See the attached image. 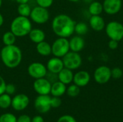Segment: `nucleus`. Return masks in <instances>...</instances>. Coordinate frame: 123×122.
<instances>
[{"mask_svg": "<svg viewBox=\"0 0 123 122\" xmlns=\"http://www.w3.org/2000/svg\"><path fill=\"white\" fill-rule=\"evenodd\" d=\"M76 23L68 15L61 14L53 18L51 27L54 34L58 37L68 38L74 33Z\"/></svg>", "mask_w": 123, "mask_h": 122, "instance_id": "f257e3e1", "label": "nucleus"}, {"mask_svg": "<svg viewBox=\"0 0 123 122\" xmlns=\"http://www.w3.org/2000/svg\"><path fill=\"white\" fill-rule=\"evenodd\" d=\"M0 52V59L6 68L12 69L20 65L22 60V52L18 46L15 45L8 46L4 45Z\"/></svg>", "mask_w": 123, "mask_h": 122, "instance_id": "f03ea898", "label": "nucleus"}, {"mask_svg": "<svg viewBox=\"0 0 123 122\" xmlns=\"http://www.w3.org/2000/svg\"><path fill=\"white\" fill-rule=\"evenodd\" d=\"M32 29V24L29 17L19 15L14 18L10 24V31L17 37H23L28 35Z\"/></svg>", "mask_w": 123, "mask_h": 122, "instance_id": "7ed1b4c3", "label": "nucleus"}, {"mask_svg": "<svg viewBox=\"0 0 123 122\" xmlns=\"http://www.w3.org/2000/svg\"><path fill=\"white\" fill-rule=\"evenodd\" d=\"M52 54L55 57L62 58L70 51L69 40L65 37H58L53 42L52 45Z\"/></svg>", "mask_w": 123, "mask_h": 122, "instance_id": "20e7f679", "label": "nucleus"}, {"mask_svg": "<svg viewBox=\"0 0 123 122\" xmlns=\"http://www.w3.org/2000/svg\"><path fill=\"white\" fill-rule=\"evenodd\" d=\"M30 18L33 22L37 24H44L49 20L50 13L47 8L36 6L32 9Z\"/></svg>", "mask_w": 123, "mask_h": 122, "instance_id": "39448f33", "label": "nucleus"}, {"mask_svg": "<svg viewBox=\"0 0 123 122\" xmlns=\"http://www.w3.org/2000/svg\"><path fill=\"white\" fill-rule=\"evenodd\" d=\"M105 31L110 40L119 42L123 39V25L119 22H110L105 27Z\"/></svg>", "mask_w": 123, "mask_h": 122, "instance_id": "423d86ee", "label": "nucleus"}, {"mask_svg": "<svg viewBox=\"0 0 123 122\" xmlns=\"http://www.w3.org/2000/svg\"><path fill=\"white\" fill-rule=\"evenodd\" d=\"M64 67L70 70L78 69L82 64V58L79 52L69 51L62 58Z\"/></svg>", "mask_w": 123, "mask_h": 122, "instance_id": "0eeeda50", "label": "nucleus"}, {"mask_svg": "<svg viewBox=\"0 0 123 122\" xmlns=\"http://www.w3.org/2000/svg\"><path fill=\"white\" fill-rule=\"evenodd\" d=\"M27 73L29 76L35 79L45 78L48 73L46 65L40 62H33L27 67Z\"/></svg>", "mask_w": 123, "mask_h": 122, "instance_id": "6e6552de", "label": "nucleus"}, {"mask_svg": "<svg viewBox=\"0 0 123 122\" xmlns=\"http://www.w3.org/2000/svg\"><path fill=\"white\" fill-rule=\"evenodd\" d=\"M50 99L51 97L49 95H38L34 101L35 110L43 114L48 113L51 109Z\"/></svg>", "mask_w": 123, "mask_h": 122, "instance_id": "1a4fd4ad", "label": "nucleus"}, {"mask_svg": "<svg viewBox=\"0 0 123 122\" xmlns=\"http://www.w3.org/2000/svg\"><path fill=\"white\" fill-rule=\"evenodd\" d=\"M94 78L97 83L105 84L112 78L111 69L106 65L99 66L95 70L94 73Z\"/></svg>", "mask_w": 123, "mask_h": 122, "instance_id": "9d476101", "label": "nucleus"}, {"mask_svg": "<svg viewBox=\"0 0 123 122\" xmlns=\"http://www.w3.org/2000/svg\"><path fill=\"white\" fill-rule=\"evenodd\" d=\"M52 83L45 77L35 79L33 83V89L38 95H49Z\"/></svg>", "mask_w": 123, "mask_h": 122, "instance_id": "9b49d317", "label": "nucleus"}, {"mask_svg": "<svg viewBox=\"0 0 123 122\" xmlns=\"http://www.w3.org/2000/svg\"><path fill=\"white\" fill-rule=\"evenodd\" d=\"M30 104L29 97L24 93L15 95L12 99V107L17 111H21L26 109Z\"/></svg>", "mask_w": 123, "mask_h": 122, "instance_id": "f8f14e48", "label": "nucleus"}, {"mask_svg": "<svg viewBox=\"0 0 123 122\" xmlns=\"http://www.w3.org/2000/svg\"><path fill=\"white\" fill-rule=\"evenodd\" d=\"M122 4V0H105L102 4L104 11L110 15L117 14L121 9Z\"/></svg>", "mask_w": 123, "mask_h": 122, "instance_id": "ddd939ff", "label": "nucleus"}, {"mask_svg": "<svg viewBox=\"0 0 123 122\" xmlns=\"http://www.w3.org/2000/svg\"><path fill=\"white\" fill-rule=\"evenodd\" d=\"M46 68L48 70V72L58 74L63 68V62L62 58H58V57H53L48 60L46 64Z\"/></svg>", "mask_w": 123, "mask_h": 122, "instance_id": "4468645a", "label": "nucleus"}, {"mask_svg": "<svg viewBox=\"0 0 123 122\" xmlns=\"http://www.w3.org/2000/svg\"><path fill=\"white\" fill-rule=\"evenodd\" d=\"M90 78V75L87 71L80 70L74 75L73 82L79 87H84L89 84Z\"/></svg>", "mask_w": 123, "mask_h": 122, "instance_id": "2eb2a0df", "label": "nucleus"}, {"mask_svg": "<svg viewBox=\"0 0 123 122\" xmlns=\"http://www.w3.org/2000/svg\"><path fill=\"white\" fill-rule=\"evenodd\" d=\"M84 46H85L84 40L80 35L74 36L69 40V47L71 51L79 52L84 49Z\"/></svg>", "mask_w": 123, "mask_h": 122, "instance_id": "dca6fc26", "label": "nucleus"}, {"mask_svg": "<svg viewBox=\"0 0 123 122\" xmlns=\"http://www.w3.org/2000/svg\"><path fill=\"white\" fill-rule=\"evenodd\" d=\"M89 25L94 31L100 32L105 28V22L100 15H92L89 19Z\"/></svg>", "mask_w": 123, "mask_h": 122, "instance_id": "f3484780", "label": "nucleus"}, {"mask_svg": "<svg viewBox=\"0 0 123 122\" xmlns=\"http://www.w3.org/2000/svg\"><path fill=\"white\" fill-rule=\"evenodd\" d=\"M74 73L72 70H70L66 68H63L58 73V79L59 81L63 83L68 85L73 82L74 79Z\"/></svg>", "mask_w": 123, "mask_h": 122, "instance_id": "a211bd4d", "label": "nucleus"}, {"mask_svg": "<svg viewBox=\"0 0 123 122\" xmlns=\"http://www.w3.org/2000/svg\"><path fill=\"white\" fill-rule=\"evenodd\" d=\"M66 85L63 83L62 82L57 81L52 83L50 93L52 96L61 97L63 96L66 92Z\"/></svg>", "mask_w": 123, "mask_h": 122, "instance_id": "6ab92c4d", "label": "nucleus"}, {"mask_svg": "<svg viewBox=\"0 0 123 122\" xmlns=\"http://www.w3.org/2000/svg\"><path fill=\"white\" fill-rule=\"evenodd\" d=\"M30 40L35 44L41 42L45 39V32L40 28H32L30 32L29 35Z\"/></svg>", "mask_w": 123, "mask_h": 122, "instance_id": "aec40b11", "label": "nucleus"}, {"mask_svg": "<svg viewBox=\"0 0 123 122\" xmlns=\"http://www.w3.org/2000/svg\"><path fill=\"white\" fill-rule=\"evenodd\" d=\"M36 50L39 55L44 57L49 56L52 54L51 45L45 40L36 44Z\"/></svg>", "mask_w": 123, "mask_h": 122, "instance_id": "412c9836", "label": "nucleus"}, {"mask_svg": "<svg viewBox=\"0 0 123 122\" xmlns=\"http://www.w3.org/2000/svg\"><path fill=\"white\" fill-rule=\"evenodd\" d=\"M103 9V5L99 1H92L89 6V12L91 15H100Z\"/></svg>", "mask_w": 123, "mask_h": 122, "instance_id": "4be33fe9", "label": "nucleus"}, {"mask_svg": "<svg viewBox=\"0 0 123 122\" xmlns=\"http://www.w3.org/2000/svg\"><path fill=\"white\" fill-rule=\"evenodd\" d=\"M16 39L17 37L11 31H7L4 32L2 35V42L4 45L6 46L14 45L16 42Z\"/></svg>", "mask_w": 123, "mask_h": 122, "instance_id": "5701e85b", "label": "nucleus"}, {"mask_svg": "<svg viewBox=\"0 0 123 122\" xmlns=\"http://www.w3.org/2000/svg\"><path fill=\"white\" fill-rule=\"evenodd\" d=\"M17 12L19 16L25 17H30L32 8L30 7V4L28 3L26 4H19L17 6Z\"/></svg>", "mask_w": 123, "mask_h": 122, "instance_id": "b1692460", "label": "nucleus"}, {"mask_svg": "<svg viewBox=\"0 0 123 122\" xmlns=\"http://www.w3.org/2000/svg\"><path fill=\"white\" fill-rule=\"evenodd\" d=\"M12 99L10 95L4 93L0 95V108L2 109H6L12 106Z\"/></svg>", "mask_w": 123, "mask_h": 122, "instance_id": "393cba45", "label": "nucleus"}, {"mask_svg": "<svg viewBox=\"0 0 123 122\" xmlns=\"http://www.w3.org/2000/svg\"><path fill=\"white\" fill-rule=\"evenodd\" d=\"M89 31V27L87 24H86L84 22H79L78 23H76L75 28H74V32H76L78 35H86Z\"/></svg>", "mask_w": 123, "mask_h": 122, "instance_id": "a878e982", "label": "nucleus"}, {"mask_svg": "<svg viewBox=\"0 0 123 122\" xmlns=\"http://www.w3.org/2000/svg\"><path fill=\"white\" fill-rule=\"evenodd\" d=\"M66 93L70 97H76L80 93V87L74 83L72 85H70L66 88Z\"/></svg>", "mask_w": 123, "mask_h": 122, "instance_id": "bb28decb", "label": "nucleus"}, {"mask_svg": "<svg viewBox=\"0 0 123 122\" xmlns=\"http://www.w3.org/2000/svg\"><path fill=\"white\" fill-rule=\"evenodd\" d=\"M17 118L12 113H5L0 116V122H17Z\"/></svg>", "mask_w": 123, "mask_h": 122, "instance_id": "cd10ccee", "label": "nucleus"}, {"mask_svg": "<svg viewBox=\"0 0 123 122\" xmlns=\"http://www.w3.org/2000/svg\"><path fill=\"white\" fill-rule=\"evenodd\" d=\"M123 75V70L120 68L116 67L112 69H111V76L112 78L115 79H119Z\"/></svg>", "mask_w": 123, "mask_h": 122, "instance_id": "c85d7f7f", "label": "nucleus"}, {"mask_svg": "<svg viewBox=\"0 0 123 122\" xmlns=\"http://www.w3.org/2000/svg\"><path fill=\"white\" fill-rule=\"evenodd\" d=\"M62 101L60 97H57V96H52L50 99V105H51V108L53 109H57L59 108L61 106Z\"/></svg>", "mask_w": 123, "mask_h": 122, "instance_id": "c756f323", "label": "nucleus"}, {"mask_svg": "<svg viewBox=\"0 0 123 122\" xmlns=\"http://www.w3.org/2000/svg\"><path fill=\"white\" fill-rule=\"evenodd\" d=\"M35 1L37 6L48 9L53 5L54 0H35Z\"/></svg>", "mask_w": 123, "mask_h": 122, "instance_id": "7c9ffc66", "label": "nucleus"}, {"mask_svg": "<svg viewBox=\"0 0 123 122\" xmlns=\"http://www.w3.org/2000/svg\"><path fill=\"white\" fill-rule=\"evenodd\" d=\"M57 122H77L76 119L71 115H63L58 118Z\"/></svg>", "mask_w": 123, "mask_h": 122, "instance_id": "2f4dec72", "label": "nucleus"}, {"mask_svg": "<svg viewBox=\"0 0 123 122\" xmlns=\"http://www.w3.org/2000/svg\"><path fill=\"white\" fill-rule=\"evenodd\" d=\"M16 92V86L13 83H8L6 85V88H5V93L12 96Z\"/></svg>", "mask_w": 123, "mask_h": 122, "instance_id": "473e14b6", "label": "nucleus"}, {"mask_svg": "<svg viewBox=\"0 0 123 122\" xmlns=\"http://www.w3.org/2000/svg\"><path fill=\"white\" fill-rule=\"evenodd\" d=\"M31 119L32 118L27 114H22L17 118V122H31Z\"/></svg>", "mask_w": 123, "mask_h": 122, "instance_id": "72a5a7b5", "label": "nucleus"}, {"mask_svg": "<svg viewBox=\"0 0 123 122\" xmlns=\"http://www.w3.org/2000/svg\"><path fill=\"white\" fill-rule=\"evenodd\" d=\"M6 85V81H4V79L3 78V77H1L0 76V95H1L4 93H5Z\"/></svg>", "mask_w": 123, "mask_h": 122, "instance_id": "f704fd0d", "label": "nucleus"}, {"mask_svg": "<svg viewBox=\"0 0 123 122\" xmlns=\"http://www.w3.org/2000/svg\"><path fill=\"white\" fill-rule=\"evenodd\" d=\"M109 48L111 50H116L118 47V41L115 40H110L108 43Z\"/></svg>", "mask_w": 123, "mask_h": 122, "instance_id": "c9c22d12", "label": "nucleus"}, {"mask_svg": "<svg viewBox=\"0 0 123 122\" xmlns=\"http://www.w3.org/2000/svg\"><path fill=\"white\" fill-rule=\"evenodd\" d=\"M31 122H45L44 119L43 118V116H41L40 115H37L33 116L31 119Z\"/></svg>", "mask_w": 123, "mask_h": 122, "instance_id": "e433bc0d", "label": "nucleus"}, {"mask_svg": "<svg viewBox=\"0 0 123 122\" xmlns=\"http://www.w3.org/2000/svg\"><path fill=\"white\" fill-rule=\"evenodd\" d=\"M17 3H18V4H26L28 3L30 0H14Z\"/></svg>", "mask_w": 123, "mask_h": 122, "instance_id": "4c0bfd02", "label": "nucleus"}, {"mask_svg": "<svg viewBox=\"0 0 123 122\" xmlns=\"http://www.w3.org/2000/svg\"><path fill=\"white\" fill-rule=\"evenodd\" d=\"M4 17L3 15L0 13V27L3 25L4 24Z\"/></svg>", "mask_w": 123, "mask_h": 122, "instance_id": "58836bf2", "label": "nucleus"}, {"mask_svg": "<svg viewBox=\"0 0 123 122\" xmlns=\"http://www.w3.org/2000/svg\"><path fill=\"white\" fill-rule=\"evenodd\" d=\"M83 1L86 4H91L92 1H94V0H83Z\"/></svg>", "mask_w": 123, "mask_h": 122, "instance_id": "ea45409f", "label": "nucleus"}, {"mask_svg": "<svg viewBox=\"0 0 123 122\" xmlns=\"http://www.w3.org/2000/svg\"><path fill=\"white\" fill-rule=\"evenodd\" d=\"M68 1H71V2H77V1H79V0H68Z\"/></svg>", "mask_w": 123, "mask_h": 122, "instance_id": "a19ab883", "label": "nucleus"}, {"mask_svg": "<svg viewBox=\"0 0 123 122\" xmlns=\"http://www.w3.org/2000/svg\"><path fill=\"white\" fill-rule=\"evenodd\" d=\"M1 5H2V0H0V8L1 7Z\"/></svg>", "mask_w": 123, "mask_h": 122, "instance_id": "79ce46f5", "label": "nucleus"}, {"mask_svg": "<svg viewBox=\"0 0 123 122\" xmlns=\"http://www.w3.org/2000/svg\"><path fill=\"white\" fill-rule=\"evenodd\" d=\"M0 57H1V52H0Z\"/></svg>", "mask_w": 123, "mask_h": 122, "instance_id": "37998d69", "label": "nucleus"}]
</instances>
